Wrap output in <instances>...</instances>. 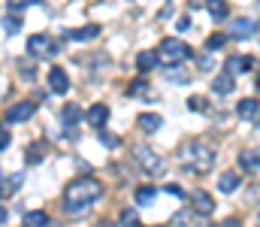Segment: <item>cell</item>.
<instances>
[{"instance_id":"6da1fadb","label":"cell","mask_w":260,"mask_h":227,"mask_svg":"<svg viewBox=\"0 0 260 227\" xmlns=\"http://www.w3.org/2000/svg\"><path fill=\"white\" fill-rule=\"evenodd\" d=\"M103 197V185L94 179V176H82V179H76V182H70L64 191V206L70 212H76V209H85V206H91V203H97Z\"/></svg>"},{"instance_id":"7a4b0ae2","label":"cell","mask_w":260,"mask_h":227,"mask_svg":"<svg viewBox=\"0 0 260 227\" xmlns=\"http://www.w3.org/2000/svg\"><path fill=\"white\" fill-rule=\"evenodd\" d=\"M188 55H191V49H188L182 40H176V37H167V40H160V46H157L160 64H179V61H185Z\"/></svg>"},{"instance_id":"3957f363","label":"cell","mask_w":260,"mask_h":227,"mask_svg":"<svg viewBox=\"0 0 260 227\" xmlns=\"http://www.w3.org/2000/svg\"><path fill=\"white\" fill-rule=\"evenodd\" d=\"M212 160H215V149L209 143H194L188 149V164H191L194 173H206L212 167Z\"/></svg>"},{"instance_id":"277c9868","label":"cell","mask_w":260,"mask_h":227,"mask_svg":"<svg viewBox=\"0 0 260 227\" xmlns=\"http://www.w3.org/2000/svg\"><path fill=\"white\" fill-rule=\"evenodd\" d=\"M136 160H139V167H142L148 176H160V173H164V160L148 149V146H139V149H136Z\"/></svg>"},{"instance_id":"5b68a950","label":"cell","mask_w":260,"mask_h":227,"mask_svg":"<svg viewBox=\"0 0 260 227\" xmlns=\"http://www.w3.org/2000/svg\"><path fill=\"white\" fill-rule=\"evenodd\" d=\"M27 52H30L34 58H55V55H58V46H55L49 37L37 34V37H30V40H27Z\"/></svg>"},{"instance_id":"8992f818","label":"cell","mask_w":260,"mask_h":227,"mask_svg":"<svg viewBox=\"0 0 260 227\" xmlns=\"http://www.w3.org/2000/svg\"><path fill=\"white\" fill-rule=\"evenodd\" d=\"M34 112H37V103H34V100H21V103L9 106V112H6V121H12V124H21V121L34 118Z\"/></svg>"},{"instance_id":"52a82bcc","label":"cell","mask_w":260,"mask_h":227,"mask_svg":"<svg viewBox=\"0 0 260 227\" xmlns=\"http://www.w3.org/2000/svg\"><path fill=\"white\" fill-rule=\"evenodd\" d=\"M257 34V24L251 21V18H236L233 24H230V37L233 40H248V37H254Z\"/></svg>"},{"instance_id":"ba28073f","label":"cell","mask_w":260,"mask_h":227,"mask_svg":"<svg viewBox=\"0 0 260 227\" xmlns=\"http://www.w3.org/2000/svg\"><path fill=\"white\" fill-rule=\"evenodd\" d=\"M106 118H109V106H106V103H94V106L85 112V121H88L91 127H103Z\"/></svg>"},{"instance_id":"9c48e42d","label":"cell","mask_w":260,"mask_h":227,"mask_svg":"<svg viewBox=\"0 0 260 227\" xmlns=\"http://www.w3.org/2000/svg\"><path fill=\"white\" fill-rule=\"evenodd\" d=\"M239 118H242V121H257L260 118V103L254 100V97L239 100Z\"/></svg>"},{"instance_id":"30bf717a","label":"cell","mask_w":260,"mask_h":227,"mask_svg":"<svg viewBox=\"0 0 260 227\" xmlns=\"http://www.w3.org/2000/svg\"><path fill=\"white\" fill-rule=\"evenodd\" d=\"M49 85H52L55 94H67V88H70V76H67L61 67H52V70H49Z\"/></svg>"},{"instance_id":"8fae6325","label":"cell","mask_w":260,"mask_h":227,"mask_svg":"<svg viewBox=\"0 0 260 227\" xmlns=\"http://www.w3.org/2000/svg\"><path fill=\"white\" fill-rule=\"evenodd\" d=\"M191 203H194V209L200 215H209V212L215 209V200H212L206 191H194V194H191Z\"/></svg>"},{"instance_id":"7c38bea8","label":"cell","mask_w":260,"mask_h":227,"mask_svg":"<svg viewBox=\"0 0 260 227\" xmlns=\"http://www.w3.org/2000/svg\"><path fill=\"white\" fill-rule=\"evenodd\" d=\"M136 121H139V127H142L145 134H154V131L164 124V118H160V115H154V112H142Z\"/></svg>"},{"instance_id":"4fadbf2b","label":"cell","mask_w":260,"mask_h":227,"mask_svg":"<svg viewBox=\"0 0 260 227\" xmlns=\"http://www.w3.org/2000/svg\"><path fill=\"white\" fill-rule=\"evenodd\" d=\"M239 164H242V170H248V173H257V170H260V151L245 149L242 154H239Z\"/></svg>"},{"instance_id":"5bb4252c","label":"cell","mask_w":260,"mask_h":227,"mask_svg":"<svg viewBox=\"0 0 260 227\" xmlns=\"http://www.w3.org/2000/svg\"><path fill=\"white\" fill-rule=\"evenodd\" d=\"M233 88H236V82H233V76L230 73L215 76V82H212V91H215V94H230Z\"/></svg>"},{"instance_id":"9a60e30c","label":"cell","mask_w":260,"mask_h":227,"mask_svg":"<svg viewBox=\"0 0 260 227\" xmlns=\"http://www.w3.org/2000/svg\"><path fill=\"white\" fill-rule=\"evenodd\" d=\"M61 121H64L67 127H76V124L82 121V109H79L76 103H67L64 112H61Z\"/></svg>"},{"instance_id":"2e32d148","label":"cell","mask_w":260,"mask_h":227,"mask_svg":"<svg viewBox=\"0 0 260 227\" xmlns=\"http://www.w3.org/2000/svg\"><path fill=\"white\" fill-rule=\"evenodd\" d=\"M157 61H160L157 52H139V55H136V67H139V73H148Z\"/></svg>"},{"instance_id":"e0dca14e","label":"cell","mask_w":260,"mask_h":227,"mask_svg":"<svg viewBox=\"0 0 260 227\" xmlns=\"http://www.w3.org/2000/svg\"><path fill=\"white\" fill-rule=\"evenodd\" d=\"M239 188V173H224L221 179H218V191L221 194H230V191H236Z\"/></svg>"},{"instance_id":"ac0fdd59","label":"cell","mask_w":260,"mask_h":227,"mask_svg":"<svg viewBox=\"0 0 260 227\" xmlns=\"http://www.w3.org/2000/svg\"><path fill=\"white\" fill-rule=\"evenodd\" d=\"M251 67H254L251 58H230L227 61V73H248Z\"/></svg>"},{"instance_id":"d6986e66","label":"cell","mask_w":260,"mask_h":227,"mask_svg":"<svg viewBox=\"0 0 260 227\" xmlns=\"http://www.w3.org/2000/svg\"><path fill=\"white\" fill-rule=\"evenodd\" d=\"M100 34V27L97 24H88V27H76V30H70V37L73 40H94Z\"/></svg>"},{"instance_id":"ffe728a7","label":"cell","mask_w":260,"mask_h":227,"mask_svg":"<svg viewBox=\"0 0 260 227\" xmlns=\"http://www.w3.org/2000/svg\"><path fill=\"white\" fill-rule=\"evenodd\" d=\"M206 9L212 18H224L227 15V0H206Z\"/></svg>"},{"instance_id":"44dd1931","label":"cell","mask_w":260,"mask_h":227,"mask_svg":"<svg viewBox=\"0 0 260 227\" xmlns=\"http://www.w3.org/2000/svg\"><path fill=\"white\" fill-rule=\"evenodd\" d=\"M154 194H157V191H154L151 185H142V188L136 191V203H139V206H148V203L154 200Z\"/></svg>"},{"instance_id":"7402d4cb","label":"cell","mask_w":260,"mask_h":227,"mask_svg":"<svg viewBox=\"0 0 260 227\" xmlns=\"http://www.w3.org/2000/svg\"><path fill=\"white\" fill-rule=\"evenodd\" d=\"M24 224L27 227H46L49 224V215L46 212H27L24 215Z\"/></svg>"},{"instance_id":"603a6c76","label":"cell","mask_w":260,"mask_h":227,"mask_svg":"<svg viewBox=\"0 0 260 227\" xmlns=\"http://www.w3.org/2000/svg\"><path fill=\"white\" fill-rule=\"evenodd\" d=\"M227 37H230V34H212V37L206 40V49H209V52H218L221 46H227Z\"/></svg>"},{"instance_id":"cb8c5ba5","label":"cell","mask_w":260,"mask_h":227,"mask_svg":"<svg viewBox=\"0 0 260 227\" xmlns=\"http://www.w3.org/2000/svg\"><path fill=\"white\" fill-rule=\"evenodd\" d=\"M127 91H130V97H142V100H148V97H145V94H148V82H145V79H136Z\"/></svg>"},{"instance_id":"d4e9b609","label":"cell","mask_w":260,"mask_h":227,"mask_svg":"<svg viewBox=\"0 0 260 227\" xmlns=\"http://www.w3.org/2000/svg\"><path fill=\"white\" fill-rule=\"evenodd\" d=\"M100 143H103L106 149H118V146H121V140H118L115 134H106V131H100Z\"/></svg>"},{"instance_id":"484cf974","label":"cell","mask_w":260,"mask_h":227,"mask_svg":"<svg viewBox=\"0 0 260 227\" xmlns=\"http://www.w3.org/2000/svg\"><path fill=\"white\" fill-rule=\"evenodd\" d=\"M18 30H21V24H18V18H6V21H3V34H6V37H15Z\"/></svg>"},{"instance_id":"4316f807","label":"cell","mask_w":260,"mask_h":227,"mask_svg":"<svg viewBox=\"0 0 260 227\" xmlns=\"http://www.w3.org/2000/svg\"><path fill=\"white\" fill-rule=\"evenodd\" d=\"M121 224L124 227L136 224V212H133V209H124V212H121Z\"/></svg>"},{"instance_id":"83f0119b","label":"cell","mask_w":260,"mask_h":227,"mask_svg":"<svg viewBox=\"0 0 260 227\" xmlns=\"http://www.w3.org/2000/svg\"><path fill=\"white\" fill-rule=\"evenodd\" d=\"M37 160H43V149H30L27 151V164H37Z\"/></svg>"},{"instance_id":"f1b7e54d","label":"cell","mask_w":260,"mask_h":227,"mask_svg":"<svg viewBox=\"0 0 260 227\" xmlns=\"http://www.w3.org/2000/svg\"><path fill=\"white\" fill-rule=\"evenodd\" d=\"M164 191H167V194H173V197H185V191H182L179 185H167Z\"/></svg>"},{"instance_id":"f546056e","label":"cell","mask_w":260,"mask_h":227,"mask_svg":"<svg viewBox=\"0 0 260 227\" xmlns=\"http://www.w3.org/2000/svg\"><path fill=\"white\" fill-rule=\"evenodd\" d=\"M176 27H179V30H188V27H191V18H188V15H185V18H179V21H176Z\"/></svg>"},{"instance_id":"4dcf8cb0","label":"cell","mask_w":260,"mask_h":227,"mask_svg":"<svg viewBox=\"0 0 260 227\" xmlns=\"http://www.w3.org/2000/svg\"><path fill=\"white\" fill-rule=\"evenodd\" d=\"M0 149H9V131L0 134Z\"/></svg>"},{"instance_id":"1f68e13d","label":"cell","mask_w":260,"mask_h":227,"mask_svg":"<svg viewBox=\"0 0 260 227\" xmlns=\"http://www.w3.org/2000/svg\"><path fill=\"white\" fill-rule=\"evenodd\" d=\"M12 6H27V3H40V0H9Z\"/></svg>"},{"instance_id":"d6a6232c","label":"cell","mask_w":260,"mask_h":227,"mask_svg":"<svg viewBox=\"0 0 260 227\" xmlns=\"http://www.w3.org/2000/svg\"><path fill=\"white\" fill-rule=\"evenodd\" d=\"M221 227H242V224H239V218H227Z\"/></svg>"},{"instance_id":"836d02e7","label":"cell","mask_w":260,"mask_h":227,"mask_svg":"<svg viewBox=\"0 0 260 227\" xmlns=\"http://www.w3.org/2000/svg\"><path fill=\"white\" fill-rule=\"evenodd\" d=\"M203 106H206V103H203L200 97H194V100H191V109H203Z\"/></svg>"}]
</instances>
